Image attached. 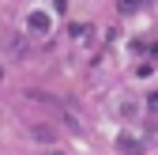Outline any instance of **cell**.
<instances>
[{"label":"cell","mask_w":158,"mask_h":155,"mask_svg":"<svg viewBox=\"0 0 158 155\" xmlns=\"http://www.w3.org/2000/svg\"><path fill=\"white\" fill-rule=\"evenodd\" d=\"M27 30L30 34H49V15L45 11H30L27 15Z\"/></svg>","instance_id":"obj_1"},{"label":"cell","mask_w":158,"mask_h":155,"mask_svg":"<svg viewBox=\"0 0 158 155\" xmlns=\"http://www.w3.org/2000/svg\"><path fill=\"white\" fill-rule=\"evenodd\" d=\"M117 151H121V155H143V140H135V136H117Z\"/></svg>","instance_id":"obj_2"},{"label":"cell","mask_w":158,"mask_h":155,"mask_svg":"<svg viewBox=\"0 0 158 155\" xmlns=\"http://www.w3.org/2000/svg\"><path fill=\"white\" fill-rule=\"evenodd\" d=\"M151 0H117V8H121L124 15H132V11H139V8H147Z\"/></svg>","instance_id":"obj_3"},{"label":"cell","mask_w":158,"mask_h":155,"mask_svg":"<svg viewBox=\"0 0 158 155\" xmlns=\"http://www.w3.org/2000/svg\"><path fill=\"white\" fill-rule=\"evenodd\" d=\"M147 110H151V113H158V91H151V95H147Z\"/></svg>","instance_id":"obj_4"},{"label":"cell","mask_w":158,"mask_h":155,"mask_svg":"<svg viewBox=\"0 0 158 155\" xmlns=\"http://www.w3.org/2000/svg\"><path fill=\"white\" fill-rule=\"evenodd\" d=\"M143 49H147L151 57H158V42H151V46H143Z\"/></svg>","instance_id":"obj_5"},{"label":"cell","mask_w":158,"mask_h":155,"mask_svg":"<svg viewBox=\"0 0 158 155\" xmlns=\"http://www.w3.org/2000/svg\"><path fill=\"white\" fill-rule=\"evenodd\" d=\"M0 80H4V68H0Z\"/></svg>","instance_id":"obj_6"}]
</instances>
